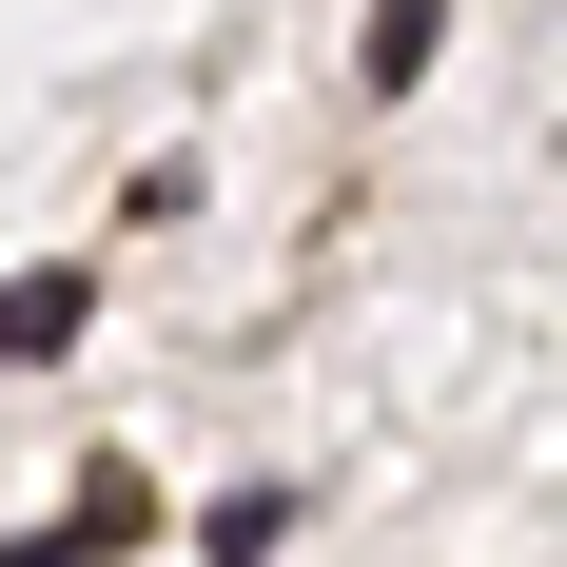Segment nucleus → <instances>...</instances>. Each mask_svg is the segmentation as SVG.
I'll use <instances>...</instances> for the list:
<instances>
[{
  "label": "nucleus",
  "mask_w": 567,
  "mask_h": 567,
  "mask_svg": "<svg viewBox=\"0 0 567 567\" xmlns=\"http://www.w3.org/2000/svg\"><path fill=\"white\" fill-rule=\"evenodd\" d=\"M137 509H157L137 470H79V509H59V528H20L0 567H117V548H137Z\"/></svg>",
  "instance_id": "f257e3e1"
},
{
  "label": "nucleus",
  "mask_w": 567,
  "mask_h": 567,
  "mask_svg": "<svg viewBox=\"0 0 567 567\" xmlns=\"http://www.w3.org/2000/svg\"><path fill=\"white\" fill-rule=\"evenodd\" d=\"M451 59V0H372V40H352V99H411Z\"/></svg>",
  "instance_id": "f03ea898"
},
{
  "label": "nucleus",
  "mask_w": 567,
  "mask_h": 567,
  "mask_svg": "<svg viewBox=\"0 0 567 567\" xmlns=\"http://www.w3.org/2000/svg\"><path fill=\"white\" fill-rule=\"evenodd\" d=\"M79 313H99V275H0V352H20V372H40Z\"/></svg>",
  "instance_id": "7ed1b4c3"
},
{
  "label": "nucleus",
  "mask_w": 567,
  "mask_h": 567,
  "mask_svg": "<svg viewBox=\"0 0 567 567\" xmlns=\"http://www.w3.org/2000/svg\"><path fill=\"white\" fill-rule=\"evenodd\" d=\"M293 548V489H216V509H196V567H275Z\"/></svg>",
  "instance_id": "20e7f679"
}]
</instances>
